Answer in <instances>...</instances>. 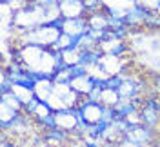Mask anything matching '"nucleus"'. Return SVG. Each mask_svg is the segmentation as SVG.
<instances>
[{
  "label": "nucleus",
  "instance_id": "20e7f679",
  "mask_svg": "<svg viewBox=\"0 0 160 147\" xmlns=\"http://www.w3.org/2000/svg\"><path fill=\"white\" fill-rule=\"evenodd\" d=\"M148 15H149V9L137 2V4L129 6V7L126 9V13H124L126 26H128L131 31L144 29V22H146V18H148Z\"/></svg>",
  "mask_w": 160,
  "mask_h": 147
},
{
  "label": "nucleus",
  "instance_id": "0eeeda50",
  "mask_svg": "<svg viewBox=\"0 0 160 147\" xmlns=\"http://www.w3.org/2000/svg\"><path fill=\"white\" fill-rule=\"evenodd\" d=\"M55 120H57V127L64 129L66 133H69L71 136L78 131V116H77V111L75 109H62L55 113Z\"/></svg>",
  "mask_w": 160,
  "mask_h": 147
},
{
  "label": "nucleus",
  "instance_id": "9d476101",
  "mask_svg": "<svg viewBox=\"0 0 160 147\" xmlns=\"http://www.w3.org/2000/svg\"><path fill=\"white\" fill-rule=\"evenodd\" d=\"M89 31L88 17H80V18H64L62 24V33H68L71 37H80L86 35Z\"/></svg>",
  "mask_w": 160,
  "mask_h": 147
},
{
  "label": "nucleus",
  "instance_id": "7ed1b4c3",
  "mask_svg": "<svg viewBox=\"0 0 160 147\" xmlns=\"http://www.w3.org/2000/svg\"><path fill=\"white\" fill-rule=\"evenodd\" d=\"M126 136L129 138V140H133V142L140 144L142 147H151L158 142L160 131L149 127V125H146V124H137V125H129Z\"/></svg>",
  "mask_w": 160,
  "mask_h": 147
},
{
  "label": "nucleus",
  "instance_id": "423d86ee",
  "mask_svg": "<svg viewBox=\"0 0 160 147\" xmlns=\"http://www.w3.org/2000/svg\"><path fill=\"white\" fill-rule=\"evenodd\" d=\"M100 66L109 76H113V75H120L122 71H126L131 66V60L128 56H115V55L104 53L100 58Z\"/></svg>",
  "mask_w": 160,
  "mask_h": 147
},
{
  "label": "nucleus",
  "instance_id": "c85d7f7f",
  "mask_svg": "<svg viewBox=\"0 0 160 147\" xmlns=\"http://www.w3.org/2000/svg\"><path fill=\"white\" fill-rule=\"evenodd\" d=\"M158 105H160V93H158Z\"/></svg>",
  "mask_w": 160,
  "mask_h": 147
},
{
  "label": "nucleus",
  "instance_id": "4468645a",
  "mask_svg": "<svg viewBox=\"0 0 160 147\" xmlns=\"http://www.w3.org/2000/svg\"><path fill=\"white\" fill-rule=\"evenodd\" d=\"M102 55H104V53H102L100 47H93V49H88V51H82V55H80V64H82L84 67H88V71H89L93 66L100 64Z\"/></svg>",
  "mask_w": 160,
  "mask_h": 147
},
{
  "label": "nucleus",
  "instance_id": "2eb2a0df",
  "mask_svg": "<svg viewBox=\"0 0 160 147\" xmlns=\"http://www.w3.org/2000/svg\"><path fill=\"white\" fill-rule=\"evenodd\" d=\"M0 105H6V107H11L15 109V111H24V104L18 100V96L9 91V93H4V95H0Z\"/></svg>",
  "mask_w": 160,
  "mask_h": 147
},
{
  "label": "nucleus",
  "instance_id": "a211bd4d",
  "mask_svg": "<svg viewBox=\"0 0 160 147\" xmlns=\"http://www.w3.org/2000/svg\"><path fill=\"white\" fill-rule=\"evenodd\" d=\"M60 53H62V58L66 62V66H77V64H80V55H82L80 49L69 47L66 51H60Z\"/></svg>",
  "mask_w": 160,
  "mask_h": 147
},
{
  "label": "nucleus",
  "instance_id": "cd10ccee",
  "mask_svg": "<svg viewBox=\"0 0 160 147\" xmlns=\"http://www.w3.org/2000/svg\"><path fill=\"white\" fill-rule=\"evenodd\" d=\"M104 147H118V142H106Z\"/></svg>",
  "mask_w": 160,
  "mask_h": 147
},
{
  "label": "nucleus",
  "instance_id": "f8f14e48",
  "mask_svg": "<svg viewBox=\"0 0 160 147\" xmlns=\"http://www.w3.org/2000/svg\"><path fill=\"white\" fill-rule=\"evenodd\" d=\"M95 87V80L89 73L88 75H80V76H75L71 80V89L77 91L80 96H88L91 93V89Z\"/></svg>",
  "mask_w": 160,
  "mask_h": 147
},
{
  "label": "nucleus",
  "instance_id": "9b49d317",
  "mask_svg": "<svg viewBox=\"0 0 160 147\" xmlns=\"http://www.w3.org/2000/svg\"><path fill=\"white\" fill-rule=\"evenodd\" d=\"M55 93V82L51 76L48 75H40L38 82L35 84V96L42 100V102H48V98Z\"/></svg>",
  "mask_w": 160,
  "mask_h": 147
},
{
  "label": "nucleus",
  "instance_id": "39448f33",
  "mask_svg": "<svg viewBox=\"0 0 160 147\" xmlns=\"http://www.w3.org/2000/svg\"><path fill=\"white\" fill-rule=\"evenodd\" d=\"M78 109L84 116V122L89 124V125H95V124H100L102 122V115H104V105L102 104H97V102H91L88 96H82L78 104Z\"/></svg>",
  "mask_w": 160,
  "mask_h": 147
},
{
  "label": "nucleus",
  "instance_id": "bb28decb",
  "mask_svg": "<svg viewBox=\"0 0 160 147\" xmlns=\"http://www.w3.org/2000/svg\"><path fill=\"white\" fill-rule=\"evenodd\" d=\"M118 147H142V145H140V144H137V142H133V140H129L128 136H124L118 142Z\"/></svg>",
  "mask_w": 160,
  "mask_h": 147
},
{
  "label": "nucleus",
  "instance_id": "b1692460",
  "mask_svg": "<svg viewBox=\"0 0 160 147\" xmlns=\"http://www.w3.org/2000/svg\"><path fill=\"white\" fill-rule=\"evenodd\" d=\"M84 2V6H86V11H88V15L91 13H97V11L104 9V0H82Z\"/></svg>",
  "mask_w": 160,
  "mask_h": 147
},
{
  "label": "nucleus",
  "instance_id": "f3484780",
  "mask_svg": "<svg viewBox=\"0 0 160 147\" xmlns=\"http://www.w3.org/2000/svg\"><path fill=\"white\" fill-rule=\"evenodd\" d=\"M73 67L71 66H66L64 69H58L55 75H53V82L55 84H71L73 80Z\"/></svg>",
  "mask_w": 160,
  "mask_h": 147
},
{
  "label": "nucleus",
  "instance_id": "6ab92c4d",
  "mask_svg": "<svg viewBox=\"0 0 160 147\" xmlns=\"http://www.w3.org/2000/svg\"><path fill=\"white\" fill-rule=\"evenodd\" d=\"M11 91L18 96V100L24 104V105L29 102L31 98H35V91H33V89H29V87H24V86H13V87H11Z\"/></svg>",
  "mask_w": 160,
  "mask_h": 147
},
{
  "label": "nucleus",
  "instance_id": "1a4fd4ad",
  "mask_svg": "<svg viewBox=\"0 0 160 147\" xmlns=\"http://www.w3.org/2000/svg\"><path fill=\"white\" fill-rule=\"evenodd\" d=\"M42 138H44V142L49 144L51 147H68L71 142H73V136L60 127L44 131V133H42Z\"/></svg>",
  "mask_w": 160,
  "mask_h": 147
},
{
  "label": "nucleus",
  "instance_id": "a878e982",
  "mask_svg": "<svg viewBox=\"0 0 160 147\" xmlns=\"http://www.w3.org/2000/svg\"><path fill=\"white\" fill-rule=\"evenodd\" d=\"M122 75H113V76H109V78L106 80V87L109 89H118L120 84H122Z\"/></svg>",
  "mask_w": 160,
  "mask_h": 147
},
{
  "label": "nucleus",
  "instance_id": "dca6fc26",
  "mask_svg": "<svg viewBox=\"0 0 160 147\" xmlns=\"http://www.w3.org/2000/svg\"><path fill=\"white\" fill-rule=\"evenodd\" d=\"M120 100V95H118V89H109L106 87L102 91V96H100V104L102 105H108V107H115Z\"/></svg>",
  "mask_w": 160,
  "mask_h": 147
},
{
  "label": "nucleus",
  "instance_id": "6e6552de",
  "mask_svg": "<svg viewBox=\"0 0 160 147\" xmlns=\"http://www.w3.org/2000/svg\"><path fill=\"white\" fill-rule=\"evenodd\" d=\"M60 13L64 18H80L88 17V11L82 0H60L58 2Z\"/></svg>",
  "mask_w": 160,
  "mask_h": 147
},
{
  "label": "nucleus",
  "instance_id": "ddd939ff",
  "mask_svg": "<svg viewBox=\"0 0 160 147\" xmlns=\"http://www.w3.org/2000/svg\"><path fill=\"white\" fill-rule=\"evenodd\" d=\"M88 24L89 29H109V17L104 9L88 15Z\"/></svg>",
  "mask_w": 160,
  "mask_h": 147
},
{
  "label": "nucleus",
  "instance_id": "5701e85b",
  "mask_svg": "<svg viewBox=\"0 0 160 147\" xmlns=\"http://www.w3.org/2000/svg\"><path fill=\"white\" fill-rule=\"evenodd\" d=\"M48 104H49V107L53 109V113H57V111H62V109H68L66 107V104H64V100L58 96V95H51L49 98H48Z\"/></svg>",
  "mask_w": 160,
  "mask_h": 147
},
{
  "label": "nucleus",
  "instance_id": "4be33fe9",
  "mask_svg": "<svg viewBox=\"0 0 160 147\" xmlns=\"http://www.w3.org/2000/svg\"><path fill=\"white\" fill-rule=\"evenodd\" d=\"M37 124V127L44 133V131H49V129H55L57 127V120H55V113L53 115H49V116L42 118V120H38V122H35Z\"/></svg>",
  "mask_w": 160,
  "mask_h": 147
},
{
  "label": "nucleus",
  "instance_id": "c756f323",
  "mask_svg": "<svg viewBox=\"0 0 160 147\" xmlns=\"http://www.w3.org/2000/svg\"><path fill=\"white\" fill-rule=\"evenodd\" d=\"M28 2H33V0H28Z\"/></svg>",
  "mask_w": 160,
  "mask_h": 147
},
{
  "label": "nucleus",
  "instance_id": "f257e3e1",
  "mask_svg": "<svg viewBox=\"0 0 160 147\" xmlns=\"http://www.w3.org/2000/svg\"><path fill=\"white\" fill-rule=\"evenodd\" d=\"M11 27L20 33V31H29L35 29L42 24L48 22V9L40 4H35V2H28L24 7L20 9L11 11Z\"/></svg>",
  "mask_w": 160,
  "mask_h": 147
},
{
  "label": "nucleus",
  "instance_id": "aec40b11",
  "mask_svg": "<svg viewBox=\"0 0 160 147\" xmlns=\"http://www.w3.org/2000/svg\"><path fill=\"white\" fill-rule=\"evenodd\" d=\"M144 29L160 31V13H157V11H149L148 18H146V22H144Z\"/></svg>",
  "mask_w": 160,
  "mask_h": 147
},
{
  "label": "nucleus",
  "instance_id": "f03ea898",
  "mask_svg": "<svg viewBox=\"0 0 160 147\" xmlns=\"http://www.w3.org/2000/svg\"><path fill=\"white\" fill-rule=\"evenodd\" d=\"M142 124L160 131V105H158V91L151 87V91L144 96V102L138 109Z\"/></svg>",
  "mask_w": 160,
  "mask_h": 147
},
{
  "label": "nucleus",
  "instance_id": "412c9836",
  "mask_svg": "<svg viewBox=\"0 0 160 147\" xmlns=\"http://www.w3.org/2000/svg\"><path fill=\"white\" fill-rule=\"evenodd\" d=\"M49 115H53V109L49 107V104H48V102H40L37 111H35V115H33L31 118H33L35 122H38V120H42V118L49 116Z\"/></svg>",
  "mask_w": 160,
  "mask_h": 147
},
{
  "label": "nucleus",
  "instance_id": "393cba45",
  "mask_svg": "<svg viewBox=\"0 0 160 147\" xmlns=\"http://www.w3.org/2000/svg\"><path fill=\"white\" fill-rule=\"evenodd\" d=\"M42 102V100H38V98L35 96V98H31L29 102L24 105V113L28 115V116H33L35 115V111H37V107H38V104Z\"/></svg>",
  "mask_w": 160,
  "mask_h": 147
}]
</instances>
